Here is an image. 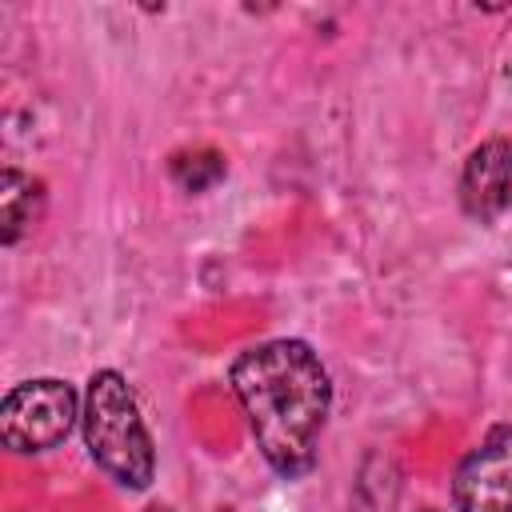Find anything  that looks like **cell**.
Returning <instances> with one entry per match:
<instances>
[{"label": "cell", "mask_w": 512, "mask_h": 512, "mask_svg": "<svg viewBox=\"0 0 512 512\" xmlns=\"http://www.w3.org/2000/svg\"><path fill=\"white\" fill-rule=\"evenodd\" d=\"M76 416H80V400L68 380H56V376L24 380L0 404V440L20 456L48 452L64 444Z\"/></svg>", "instance_id": "3957f363"}, {"label": "cell", "mask_w": 512, "mask_h": 512, "mask_svg": "<svg viewBox=\"0 0 512 512\" xmlns=\"http://www.w3.org/2000/svg\"><path fill=\"white\" fill-rule=\"evenodd\" d=\"M460 204L472 220L492 224L512 204V144L484 140L468 152L460 172Z\"/></svg>", "instance_id": "5b68a950"}, {"label": "cell", "mask_w": 512, "mask_h": 512, "mask_svg": "<svg viewBox=\"0 0 512 512\" xmlns=\"http://www.w3.org/2000/svg\"><path fill=\"white\" fill-rule=\"evenodd\" d=\"M224 156L216 148H184L168 160V176L176 180V188L184 192H208L224 180Z\"/></svg>", "instance_id": "52a82bcc"}, {"label": "cell", "mask_w": 512, "mask_h": 512, "mask_svg": "<svg viewBox=\"0 0 512 512\" xmlns=\"http://www.w3.org/2000/svg\"><path fill=\"white\" fill-rule=\"evenodd\" d=\"M80 424H84L88 456L120 488L140 492V488L152 484V476H156V448H152V436L144 428L140 404H136L128 380L116 368L92 372L88 392H84Z\"/></svg>", "instance_id": "7a4b0ae2"}, {"label": "cell", "mask_w": 512, "mask_h": 512, "mask_svg": "<svg viewBox=\"0 0 512 512\" xmlns=\"http://www.w3.org/2000/svg\"><path fill=\"white\" fill-rule=\"evenodd\" d=\"M144 512H172V508H168V504H148Z\"/></svg>", "instance_id": "ba28073f"}, {"label": "cell", "mask_w": 512, "mask_h": 512, "mask_svg": "<svg viewBox=\"0 0 512 512\" xmlns=\"http://www.w3.org/2000/svg\"><path fill=\"white\" fill-rule=\"evenodd\" d=\"M228 380L268 468L284 480L308 476L332 408V380L312 344L296 336L264 340L232 360Z\"/></svg>", "instance_id": "6da1fadb"}, {"label": "cell", "mask_w": 512, "mask_h": 512, "mask_svg": "<svg viewBox=\"0 0 512 512\" xmlns=\"http://www.w3.org/2000/svg\"><path fill=\"white\" fill-rule=\"evenodd\" d=\"M456 512H512V424H496L456 464Z\"/></svg>", "instance_id": "277c9868"}, {"label": "cell", "mask_w": 512, "mask_h": 512, "mask_svg": "<svg viewBox=\"0 0 512 512\" xmlns=\"http://www.w3.org/2000/svg\"><path fill=\"white\" fill-rule=\"evenodd\" d=\"M44 212V184L20 168H4L0 176V240L16 244Z\"/></svg>", "instance_id": "8992f818"}]
</instances>
